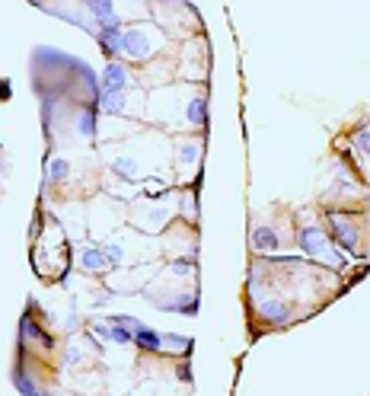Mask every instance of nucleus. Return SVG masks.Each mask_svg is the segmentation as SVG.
I'll return each instance as SVG.
<instances>
[{
	"label": "nucleus",
	"instance_id": "1",
	"mask_svg": "<svg viewBox=\"0 0 370 396\" xmlns=\"http://www.w3.org/2000/svg\"><path fill=\"white\" fill-rule=\"evenodd\" d=\"M156 45H160V39H156L154 26H147V23L128 26V29H122V51L118 55H124L128 61H147L156 51Z\"/></svg>",
	"mask_w": 370,
	"mask_h": 396
},
{
	"label": "nucleus",
	"instance_id": "2",
	"mask_svg": "<svg viewBox=\"0 0 370 396\" xmlns=\"http://www.w3.org/2000/svg\"><path fill=\"white\" fill-rule=\"evenodd\" d=\"M297 243H300V249H304L306 256L320 259V262H326V265H342V259H335V253H332L329 240H326V233H322L320 224H306V227H300Z\"/></svg>",
	"mask_w": 370,
	"mask_h": 396
},
{
	"label": "nucleus",
	"instance_id": "3",
	"mask_svg": "<svg viewBox=\"0 0 370 396\" xmlns=\"http://www.w3.org/2000/svg\"><path fill=\"white\" fill-rule=\"evenodd\" d=\"M332 233L348 253H358L361 249V233H364V217L361 215H345V211H332L329 215Z\"/></svg>",
	"mask_w": 370,
	"mask_h": 396
},
{
	"label": "nucleus",
	"instance_id": "4",
	"mask_svg": "<svg viewBox=\"0 0 370 396\" xmlns=\"http://www.w3.org/2000/svg\"><path fill=\"white\" fill-rule=\"evenodd\" d=\"M99 87H102V93H124V87H128V67L122 61H109L102 77H99Z\"/></svg>",
	"mask_w": 370,
	"mask_h": 396
},
{
	"label": "nucleus",
	"instance_id": "5",
	"mask_svg": "<svg viewBox=\"0 0 370 396\" xmlns=\"http://www.w3.org/2000/svg\"><path fill=\"white\" fill-rule=\"evenodd\" d=\"M259 316L265 323H272V326H284V323H290V307L284 300H275V297H262L259 300Z\"/></svg>",
	"mask_w": 370,
	"mask_h": 396
},
{
	"label": "nucleus",
	"instance_id": "6",
	"mask_svg": "<svg viewBox=\"0 0 370 396\" xmlns=\"http://www.w3.org/2000/svg\"><path fill=\"white\" fill-rule=\"evenodd\" d=\"M249 243H252V249H259V253H275V249L281 246L278 233H275V227H268V224H255L252 233H249Z\"/></svg>",
	"mask_w": 370,
	"mask_h": 396
},
{
	"label": "nucleus",
	"instance_id": "7",
	"mask_svg": "<svg viewBox=\"0 0 370 396\" xmlns=\"http://www.w3.org/2000/svg\"><path fill=\"white\" fill-rule=\"evenodd\" d=\"M77 265H80V269H86V272H102V269H109V259H106V253H102V249L83 246L80 256H77Z\"/></svg>",
	"mask_w": 370,
	"mask_h": 396
},
{
	"label": "nucleus",
	"instance_id": "8",
	"mask_svg": "<svg viewBox=\"0 0 370 396\" xmlns=\"http://www.w3.org/2000/svg\"><path fill=\"white\" fill-rule=\"evenodd\" d=\"M99 109L109 116H122V112H128V96L124 93H99Z\"/></svg>",
	"mask_w": 370,
	"mask_h": 396
},
{
	"label": "nucleus",
	"instance_id": "9",
	"mask_svg": "<svg viewBox=\"0 0 370 396\" xmlns=\"http://www.w3.org/2000/svg\"><path fill=\"white\" fill-rule=\"evenodd\" d=\"M96 332L102 339H109V342H118V345H128L131 342V332L128 330H122V323H115V320H109V323H99L96 326Z\"/></svg>",
	"mask_w": 370,
	"mask_h": 396
},
{
	"label": "nucleus",
	"instance_id": "10",
	"mask_svg": "<svg viewBox=\"0 0 370 396\" xmlns=\"http://www.w3.org/2000/svg\"><path fill=\"white\" fill-rule=\"evenodd\" d=\"M96 39H99V48H102L109 58H112V55H118V51H122V26H115V29H102Z\"/></svg>",
	"mask_w": 370,
	"mask_h": 396
},
{
	"label": "nucleus",
	"instance_id": "11",
	"mask_svg": "<svg viewBox=\"0 0 370 396\" xmlns=\"http://www.w3.org/2000/svg\"><path fill=\"white\" fill-rule=\"evenodd\" d=\"M351 144H354V150L361 154L364 166H367V173H370V125H364V128H358V132H354Z\"/></svg>",
	"mask_w": 370,
	"mask_h": 396
},
{
	"label": "nucleus",
	"instance_id": "12",
	"mask_svg": "<svg viewBox=\"0 0 370 396\" xmlns=\"http://www.w3.org/2000/svg\"><path fill=\"white\" fill-rule=\"evenodd\" d=\"M112 173L122 179H138V160L134 157H115L112 160Z\"/></svg>",
	"mask_w": 370,
	"mask_h": 396
},
{
	"label": "nucleus",
	"instance_id": "13",
	"mask_svg": "<svg viewBox=\"0 0 370 396\" xmlns=\"http://www.w3.org/2000/svg\"><path fill=\"white\" fill-rule=\"evenodd\" d=\"M185 122L195 125V128L205 125V96H195L189 106H185Z\"/></svg>",
	"mask_w": 370,
	"mask_h": 396
},
{
	"label": "nucleus",
	"instance_id": "14",
	"mask_svg": "<svg viewBox=\"0 0 370 396\" xmlns=\"http://www.w3.org/2000/svg\"><path fill=\"white\" fill-rule=\"evenodd\" d=\"M67 176H71V163L61 160V157H51L48 160V179L51 182H64Z\"/></svg>",
	"mask_w": 370,
	"mask_h": 396
},
{
	"label": "nucleus",
	"instance_id": "15",
	"mask_svg": "<svg viewBox=\"0 0 370 396\" xmlns=\"http://www.w3.org/2000/svg\"><path fill=\"white\" fill-rule=\"evenodd\" d=\"M176 160H179V170L192 166L198 160V144H179V154H176Z\"/></svg>",
	"mask_w": 370,
	"mask_h": 396
}]
</instances>
